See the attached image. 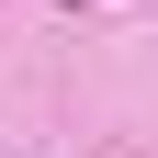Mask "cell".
<instances>
[{
  "label": "cell",
  "mask_w": 158,
  "mask_h": 158,
  "mask_svg": "<svg viewBox=\"0 0 158 158\" xmlns=\"http://www.w3.org/2000/svg\"><path fill=\"white\" fill-rule=\"evenodd\" d=\"M68 11H79V0H68Z\"/></svg>",
  "instance_id": "cell-1"
}]
</instances>
